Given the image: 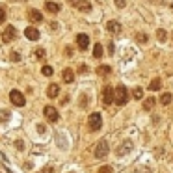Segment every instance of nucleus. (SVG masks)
Masks as SVG:
<instances>
[{
    "label": "nucleus",
    "mask_w": 173,
    "mask_h": 173,
    "mask_svg": "<svg viewBox=\"0 0 173 173\" xmlns=\"http://www.w3.org/2000/svg\"><path fill=\"white\" fill-rule=\"evenodd\" d=\"M129 101V89L125 86H117L115 88V104L123 106V104H127Z\"/></svg>",
    "instance_id": "f257e3e1"
},
{
    "label": "nucleus",
    "mask_w": 173,
    "mask_h": 173,
    "mask_svg": "<svg viewBox=\"0 0 173 173\" xmlns=\"http://www.w3.org/2000/svg\"><path fill=\"white\" fill-rule=\"evenodd\" d=\"M108 151H110V145H108V141L106 140H101L97 145H95V158H104L106 155H108Z\"/></svg>",
    "instance_id": "f03ea898"
},
{
    "label": "nucleus",
    "mask_w": 173,
    "mask_h": 173,
    "mask_svg": "<svg viewBox=\"0 0 173 173\" xmlns=\"http://www.w3.org/2000/svg\"><path fill=\"white\" fill-rule=\"evenodd\" d=\"M9 101H11V104H15V106H24V104H26V99H24V95H22L19 89H11V91H9Z\"/></svg>",
    "instance_id": "7ed1b4c3"
},
{
    "label": "nucleus",
    "mask_w": 173,
    "mask_h": 173,
    "mask_svg": "<svg viewBox=\"0 0 173 173\" xmlns=\"http://www.w3.org/2000/svg\"><path fill=\"white\" fill-rule=\"evenodd\" d=\"M88 125H89V129H91V130H99V129H101V127H103V119H101V114H99V112H93V114H89Z\"/></svg>",
    "instance_id": "20e7f679"
},
{
    "label": "nucleus",
    "mask_w": 173,
    "mask_h": 173,
    "mask_svg": "<svg viewBox=\"0 0 173 173\" xmlns=\"http://www.w3.org/2000/svg\"><path fill=\"white\" fill-rule=\"evenodd\" d=\"M103 103H104V106H110L112 103H115V89L114 88L106 86L103 89Z\"/></svg>",
    "instance_id": "39448f33"
},
{
    "label": "nucleus",
    "mask_w": 173,
    "mask_h": 173,
    "mask_svg": "<svg viewBox=\"0 0 173 173\" xmlns=\"http://www.w3.org/2000/svg\"><path fill=\"white\" fill-rule=\"evenodd\" d=\"M43 114H45V117L51 121V123H56L58 119H60V114H58V110L54 108V106H45V110H43Z\"/></svg>",
    "instance_id": "423d86ee"
},
{
    "label": "nucleus",
    "mask_w": 173,
    "mask_h": 173,
    "mask_svg": "<svg viewBox=\"0 0 173 173\" xmlns=\"http://www.w3.org/2000/svg\"><path fill=\"white\" fill-rule=\"evenodd\" d=\"M71 6H75L78 11H84V13H89L91 11V4L88 2V0H69Z\"/></svg>",
    "instance_id": "0eeeda50"
},
{
    "label": "nucleus",
    "mask_w": 173,
    "mask_h": 173,
    "mask_svg": "<svg viewBox=\"0 0 173 173\" xmlns=\"http://www.w3.org/2000/svg\"><path fill=\"white\" fill-rule=\"evenodd\" d=\"M15 37H17V30H15V26H6V30L2 32V41H4V43H11Z\"/></svg>",
    "instance_id": "6e6552de"
},
{
    "label": "nucleus",
    "mask_w": 173,
    "mask_h": 173,
    "mask_svg": "<svg viewBox=\"0 0 173 173\" xmlns=\"http://www.w3.org/2000/svg\"><path fill=\"white\" fill-rule=\"evenodd\" d=\"M77 43H78V48L80 51H88V47H89V37L86 34H78L77 36Z\"/></svg>",
    "instance_id": "1a4fd4ad"
},
{
    "label": "nucleus",
    "mask_w": 173,
    "mask_h": 173,
    "mask_svg": "<svg viewBox=\"0 0 173 173\" xmlns=\"http://www.w3.org/2000/svg\"><path fill=\"white\" fill-rule=\"evenodd\" d=\"M24 36H26V37H28L30 41H37L41 34H39V30H37L36 26H28L26 30H24Z\"/></svg>",
    "instance_id": "9d476101"
},
{
    "label": "nucleus",
    "mask_w": 173,
    "mask_h": 173,
    "mask_svg": "<svg viewBox=\"0 0 173 173\" xmlns=\"http://www.w3.org/2000/svg\"><path fill=\"white\" fill-rule=\"evenodd\" d=\"M130 151H132V141H130V140H127V141H123V143L119 145L117 155H119V156H123V155H129Z\"/></svg>",
    "instance_id": "9b49d317"
},
{
    "label": "nucleus",
    "mask_w": 173,
    "mask_h": 173,
    "mask_svg": "<svg viewBox=\"0 0 173 173\" xmlns=\"http://www.w3.org/2000/svg\"><path fill=\"white\" fill-rule=\"evenodd\" d=\"M106 30H108V34H119V32H121V22H117V21H108V22H106Z\"/></svg>",
    "instance_id": "f8f14e48"
},
{
    "label": "nucleus",
    "mask_w": 173,
    "mask_h": 173,
    "mask_svg": "<svg viewBox=\"0 0 173 173\" xmlns=\"http://www.w3.org/2000/svg\"><path fill=\"white\" fill-rule=\"evenodd\" d=\"M62 78H63L65 84H71L73 80H75V73H73V69H69V67L63 69V71H62Z\"/></svg>",
    "instance_id": "ddd939ff"
},
{
    "label": "nucleus",
    "mask_w": 173,
    "mask_h": 173,
    "mask_svg": "<svg viewBox=\"0 0 173 173\" xmlns=\"http://www.w3.org/2000/svg\"><path fill=\"white\" fill-rule=\"evenodd\" d=\"M28 19H30L32 22H41V21H43V15H41V11H37V9H28Z\"/></svg>",
    "instance_id": "4468645a"
},
{
    "label": "nucleus",
    "mask_w": 173,
    "mask_h": 173,
    "mask_svg": "<svg viewBox=\"0 0 173 173\" xmlns=\"http://www.w3.org/2000/svg\"><path fill=\"white\" fill-rule=\"evenodd\" d=\"M47 95L51 97V99L58 97V95H60V86H58V84H51V86L47 88Z\"/></svg>",
    "instance_id": "2eb2a0df"
},
{
    "label": "nucleus",
    "mask_w": 173,
    "mask_h": 173,
    "mask_svg": "<svg viewBox=\"0 0 173 173\" xmlns=\"http://www.w3.org/2000/svg\"><path fill=\"white\" fill-rule=\"evenodd\" d=\"M45 9H47L48 13H58V11H60V4L51 2V0H48V2H45Z\"/></svg>",
    "instance_id": "dca6fc26"
},
{
    "label": "nucleus",
    "mask_w": 173,
    "mask_h": 173,
    "mask_svg": "<svg viewBox=\"0 0 173 173\" xmlns=\"http://www.w3.org/2000/svg\"><path fill=\"white\" fill-rule=\"evenodd\" d=\"M95 73H97V75H101V77H106V75L112 73V69H110V65H99L95 69Z\"/></svg>",
    "instance_id": "f3484780"
},
{
    "label": "nucleus",
    "mask_w": 173,
    "mask_h": 173,
    "mask_svg": "<svg viewBox=\"0 0 173 173\" xmlns=\"http://www.w3.org/2000/svg\"><path fill=\"white\" fill-rule=\"evenodd\" d=\"M160 88H162V80H160V78H153L151 84H149V89H151V91H158Z\"/></svg>",
    "instance_id": "a211bd4d"
},
{
    "label": "nucleus",
    "mask_w": 173,
    "mask_h": 173,
    "mask_svg": "<svg viewBox=\"0 0 173 173\" xmlns=\"http://www.w3.org/2000/svg\"><path fill=\"white\" fill-rule=\"evenodd\" d=\"M93 58H97V60H101V58H103V45L95 43V48H93Z\"/></svg>",
    "instance_id": "6ab92c4d"
},
{
    "label": "nucleus",
    "mask_w": 173,
    "mask_h": 173,
    "mask_svg": "<svg viewBox=\"0 0 173 173\" xmlns=\"http://www.w3.org/2000/svg\"><path fill=\"white\" fill-rule=\"evenodd\" d=\"M155 104H156L155 97H149V99H145V103H143V110H151V108H153Z\"/></svg>",
    "instance_id": "aec40b11"
},
{
    "label": "nucleus",
    "mask_w": 173,
    "mask_h": 173,
    "mask_svg": "<svg viewBox=\"0 0 173 173\" xmlns=\"http://www.w3.org/2000/svg\"><path fill=\"white\" fill-rule=\"evenodd\" d=\"M171 93H162V97H160V104H164V106H167L169 103H171Z\"/></svg>",
    "instance_id": "412c9836"
},
{
    "label": "nucleus",
    "mask_w": 173,
    "mask_h": 173,
    "mask_svg": "<svg viewBox=\"0 0 173 173\" xmlns=\"http://www.w3.org/2000/svg\"><path fill=\"white\" fill-rule=\"evenodd\" d=\"M156 37H158V41H162V43H164V41L167 39V32H166L164 28H160V30H156Z\"/></svg>",
    "instance_id": "4be33fe9"
},
{
    "label": "nucleus",
    "mask_w": 173,
    "mask_h": 173,
    "mask_svg": "<svg viewBox=\"0 0 173 173\" xmlns=\"http://www.w3.org/2000/svg\"><path fill=\"white\" fill-rule=\"evenodd\" d=\"M41 73H43V75H45V77H52V73H54V69H52L51 65H43V67H41Z\"/></svg>",
    "instance_id": "5701e85b"
},
{
    "label": "nucleus",
    "mask_w": 173,
    "mask_h": 173,
    "mask_svg": "<svg viewBox=\"0 0 173 173\" xmlns=\"http://www.w3.org/2000/svg\"><path fill=\"white\" fill-rule=\"evenodd\" d=\"M132 97L140 101V99L143 97V89H141V88H134V91H132Z\"/></svg>",
    "instance_id": "b1692460"
},
{
    "label": "nucleus",
    "mask_w": 173,
    "mask_h": 173,
    "mask_svg": "<svg viewBox=\"0 0 173 173\" xmlns=\"http://www.w3.org/2000/svg\"><path fill=\"white\" fill-rule=\"evenodd\" d=\"M0 121H2V123L9 121V112L8 110H0Z\"/></svg>",
    "instance_id": "393cba45"
},
{
    "label": "nucleus",
    "mask_w": 173,
    "mask_h": 173,
    "mask_svg": "<svg viewBox=\"0 0 173 173\" xmlns=\"http://www.w3.org/2000/svg\"><path fill=\"white\" fill-rule=\"evenodd\" d=\"M97 173H114V169H112L110 166H101Z\"/></svg>",
    "instance_id": "a878e982"
},
{
    "label": "nucleus",
    "mask_w": 173,
    "mask_h": 173,
    "mask_svg": "<svg viewBox=\"0 0 173 173\" xmlns=\"http://www.w3.org/2000/svg\"><path fill=\"white\" fill-rule=\"evenodd\" d=\"M80 106H82V108H86V106H88V95H86V93H82V95H80Z\"/></svg>",
    "instance_id": "bb28decb"
},
{
    "label": "nucleus",
    "mask_w": 173,
    "mask_h": 173,
    "mask_svg": "<svg viewBox=\"0 0 173 173\" xmlns=\"http://www.w3.org/2000/svg\"><path fill=\"white\" fill-rule=\"evenodd\" d=\"M136 41L138 43H147V36L145 34H136Z\"/></svg>",
    "instance_id": "cd10ccee"
},
{
    "label": "nucleus",
    "mask_w": 173,
    "mask_h": 173,
    "mask_svg": "<svg viewBox=\"0 0 173 173\" xmlns=\"http://www.w3.org/2000/svg\"><path fill=\"white\" fill-rule=\"evenodd\" d=\"M34 56H36L37 60H41V58H45V51H43V48H37V51L34 52Z\"/></svg>",
    "instance_id": "c85d7f7f"
},
{
    "label": "nucleus",
    "mask_w": 173,
    "mask_h": 173,
    "mask_svg": "<svg viewBox=\"0 0 173 173\" xmlns=\"http://www.w3.org/2000/svg\"><path fill=\"white\" fill-rule=\"evenodd\" d=\"M9 58H11V62H21V54L19 52H11Z\"/></svg>",
    "instance_id": "c756f323"
},
{
    "label": "nucleus",
    "mask_w": 173,
    "mask_h": 173,
    "mask_svg": "<svg viewBox=\"0 0 173 173\" xmlns=\"http://www.w3.org/2000/svg\"><path fill=\"white\" fill-rule=\"evenodd\" d=\"M115 6H117L119 9H123V8L127 6V0H115Z\"/></svg>",
    "instance_id": "7c9ffc66"
},
{
    "label": "nucleus",
    "mask_w": 173,
    "mask_h": 173,
    "mask_svg": "<svg viewBox=\"0 0 173 173\" xmlns=\"http://www.w3.org/2000/svg\"><path fill=\"white\" fill-rule=\"evenodd\" d=\"M39 173H54V169H52V166H45Z\"/></svg>",
    "instance_id": "2f4dec72"
},
{
    "label": "nucleus",
    "mask_w": 173,
    "mask_h": 173,
    "mask_svg": "<svg viewBox=\"0 0 173 173\" xmlns=\"http://www.w3.org/2000/svg\"><path fill=\"white\" fill-rule=\"evenodd\" d=\"M4 21H6V11H4L2 8H0V24H2Z\"/></svg>",
    "instance_id": "473e14b6"
},
{
    "label": "nucleus",
    "mask_w": 173,
    "mask_h": 173,
    "mask_svg": "<svg viewBox=\"0 0 173 173\" xmlns=\"http://www.w3.org/2000/svg\"><path fill=\"white\" fill-rule=\"evenodd\" d=\"M15 147H17V149H21V151H22V149H24V143H22L21 140H17V141H15Z\"/></svg>",
    "instance_id": "72a5a7b5"
},
{
    "label": "nucleus",
    "mask_w": 173,
    "mask_h": 173,
    "mask_svg": "<svg viewBox=\"0 0 173 173\" xmlns=\"http://www.w3.org/2000/svg\"><path fill=\"white\" fill-rule=\"evenodd\" d=\"M78 73H88V65H78Z\"/></svg>",
    "instance_id": "f704fd0d"
},
{
    "label": "nucleus",
    "mask_w": 173,
    "mask_h": 173,
    "mask_svg": "<svg viewBox=\"0 0 173 173\" xmlns=\"http://www.w3.org/2000/svg\"><path fill=\"white\" fill-rule=\"evenodd\" d=\"M114 51H115V48H114V43H110V45H108V54H114Z\"/></svg>",
    "instance_id": "c9c22d12"
},
{
    "label": "nucleus",
    "mask_w": 173,
    "mask_h": 173,
    "mask_svg": "<svg viewBox=\"0 0 173 173\" xmlns=\"http://www.w3.org/2000/svg\"><path fill=\"white\" fill-rule=\"evenodd\" d=\"M13 2H24V0H13Z\"/></svg>",
    "instance_id": "e433bc0d"
},
{
    "label": "nucleus",
    "mask_w": 173,
    "mask_h": 173,
    "mask_svg": "<svg viewBox=\"0 0 173 173\" xmlns=\"http://www.w3.org/2000/svg\"><path fill=\"white\" fill-rule=\"evenodd\" d=\"M171 9H173V6H171Z\"/></svg>",
    "instance_id": "4c0bfd02"
}]
</instances>
